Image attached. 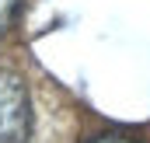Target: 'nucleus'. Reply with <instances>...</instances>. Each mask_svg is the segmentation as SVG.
Segmentation results:
<instances>
[{
    "label": "nucleus",
    "instance_id": "obj_1",
    "mask_svg": "<svg viewBox=\"0 0 150 143\" xmlns=\"http://www.w3.org/2000/svg\"><path fill=\"white\" fill-rule=\"evenodd\" d=\"M32 140V101L21 77L0 70V143Z\"/></svg>",
    "mask_w": 150,
    "mask_h": 143
},
{
    "label": "nucleus",
    "instance_id": "obj_2",
    "mask_svg": "<svg viewBox=\"0 0 150 143\" xmlns=\"http://www.w3.org/2000/svg\"><path fill=\"white\" fill-rule=\"evenodd\" d=\"M18 4L21 0H0V38L7 35V28H11V21L18 14Z\"/></svg>",
    "mask_w": 150,
    "mask_h": 143
},
{
    "label": "nucleus",
    "instance_id": "obj_3",
    "mask_svg": "<svg viewBox=\"0 0 150 143\" xmlns=\"http://www.w3.org/2000/svg\"><path fill=\"white\" fill-rule=\"evenodd\" d=\"M91 143H136V140H129V136H98Z\"/></svg>",
    "mask_w": 150,
    "mask_h": 143
}]
</instances>
